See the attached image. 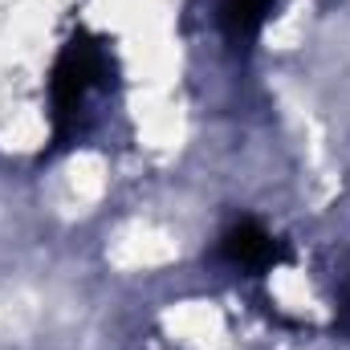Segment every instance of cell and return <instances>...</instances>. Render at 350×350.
Wrapping results in <instances>:
<instances>
[{"instance_id":"2","label":"cell","mask_w":350,"mask_h":350,"mask_svg":"<svg viewBox=\"0 0 350 350\" xmlns=\"http://www.w3.org/2000/svg\"><path fill=\"white\" fill-rule=\"evenodd\" d=\"M220 253H224V261H232L237 269H253V273L273 269V265L281 261V245L265 232L257 220L232 224V228L220 237Z\"/></svg>"},{"instance_id":"3","label":"cell","mask_w":350,"mask_h":350,"mask_svg":"<svg viewBox=\"0 0 350 350\" xmlns=\"http://www.w3.org/2000/svg\"><path fill=\"white\" fill-rule=\"evenodd\" d=\"M269 12H273V0H224L220 4V25H224L228 41L249 45L269 21Z\"/></svg>"},{"instance_id":"1","label":"cell","mask_w":350,"mask_h":350,"mask_svg":"<svg viewBox=\"0 0 350 350\" xmlns=\"http://www.w3.org/2000/svg\"><path fill=\"white\" fill-rule=\"evenodd\" d=\"M110 78V53L102 41H90V37H74L57 66H53V78H49V98H53V143L66 147L74 122H78V110L86 102V94L94 86H102Z\"/></svg>"}]
</instances>
